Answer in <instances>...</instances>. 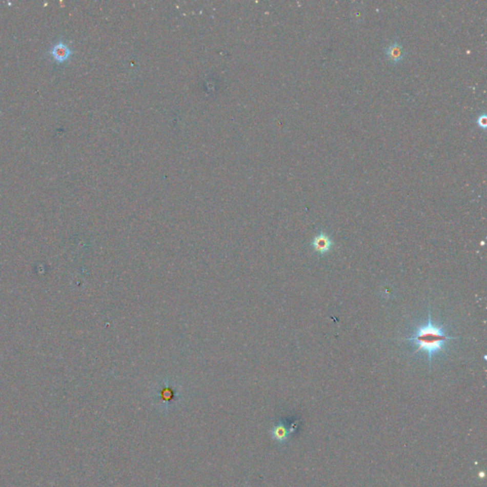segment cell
Returning a JSON list of instances; mask_svg holds the SVG:
<instances>
[{"label": "cell", "instance_id": "2", "mask_svg": "<svg viewBox=\"0 0 487 487\" xmlns=\"http://www.w3.org/2000/svg\"><path fill=\"white\" fill-rule=\"evenodd\" d=\"M177 401V391L169 384H165L164 387L159 389L155 394V402L157 407L164 411L170 410Z\"/></svg>", "mask_w": 487, "mask_h": 487}, {"label": "cell", "instance_id": "5", "mask_svg": "<svg viewBox=\"0 0 487 487\" xmlns=\"http://www.w3.org/2000/svg\"><path fill=\"white\" fill-rule=\"evenodd\" d=\"M49 54L52 55V57L55 61L61 63L68 59L73 54V51L63 40L59 39L50 49Z\"/></svg>", "mask_w": 487, "mask_h": 487}, {"label": "cell", "instance_id": "4", "mask_svg": "<svg viewBox=\"0 0 487 487\" xmlns=\"http://www.w3.org/2000/svg\"><path fill=\"white\" fill-rule=\"evenodd\" d=\"M333 245H334V243L331 240V238L329 237V235L326 234L324 232H320L311 242V247H312L313 250L317 252L318 254L322 255V256L324 254H327V253H329V251L332 249Z\"/></svg>", "mask_w": 487, "mask_h": 487}, {"label": "cell", "instance_id": "3", "mask_svg": "<svg viewBox=\"0 0 487 487\" xmlns=\"http://www.w3.org/2000/svg\"><path fill=\"white\" fill-rule=\"evenodd\" d=\"M405 51L400 40H393L390 44L384 48V56L389 63L392 65H399L405 58Z\"/></svg>", "mask_w": 487, "mask_h": 487}, {"label": "cell", "instance_id": "1", "mask_svg": "<svg viewBox=\"0 0 487 487\" xmlns=\"http://www.w3.org/2000/svg\"><path fill=\"white\" fill-rule=\"evenodd\" d=\"M456 339V337H451L447 334V330L443 326H438L433 323L431 316V306L429 305L428 322L417 327L413 333L403 340L412 342L417 347L414 353H418L419 351L427 353L429 366H431L435 356L445 350L447 342Z\"/></svg>", "mask_w": 487, "mask_h": 487}, {"label": "cell", "instance_id": "7", "mask_svg": "<svg viewBox=\"0 0 487 487\" xmlns=\"http://www.w3.org/2000/svg\"><path fill=\"white\" fill-rule=\"evenodd\" d=\"M476 124H477V126H478L479 128H481V130L485 131L487 126V117L485 112H483V113H481V114L478 115V117L476 119Z\"/></svg>", "mask_w": 487, "mask_h": 487}, {"label": "cell", "instance_id": "6", "mask_svg": "<svg viewBox=\"0 0 487 487\" xmlns=\"http://www.w3.org/2000/svg\"><path fill=\"white\" fill-rule=\"evenodd\" d=\"M270 433H271L272 438L278 442H283V441H286L288 436L290 434L288 428L282 422L278 423V424L271 428Z\"/></svg>", "mask_w": 487, "mask_h": 487}]
</instances>
